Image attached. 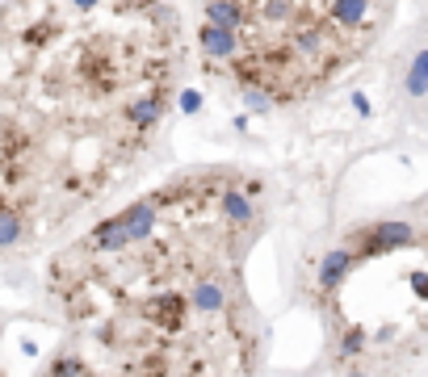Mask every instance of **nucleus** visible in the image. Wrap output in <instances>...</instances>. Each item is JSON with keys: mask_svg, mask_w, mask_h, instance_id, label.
Segmentation results:
<instances>
[{"mask_svg": "<svg viewBox=\"0 0 428 377\" xmlns=\"http://www.w3.org/2000/svg\"><path fill=\"white\" fill-rule=\"evenodd\" d=\"M177 76L168 0H0V252L118 185L155 139Z\"/></svg>", "mask_w": 428, "mask_h": 377, "instance_id": "nucleus-1", "label": "nucleus"}, {"mask_svg": "<svg viewBox=\"0 0 428 377\" xmlns=\"http://www.w3.org/2000/svg\"><path fill=\"white\" fill-rule=\"evenodd\" d=\"M260 231V176L185 168L72 239L50 260V302L105 369L252 373L260 319L243 269Z\"/></svg>", "mask_w": 428, "mask_h": 377, "instance_id": "nucleus-2", "label": "nucleus"}, {"mask_svg": "<svg viewBox=\"0 0 428 377\" xmlns=\"http://www.w3.org/2000/svg\"><path fill=\"white\" fill-rule=\"evenodd\" d=\"M202 63L256 105H302L374 50L399 0H193Z\"/></svg>", "mask_w": 428, "mask_h": 377, "instance_id": "nucleus-3", "label": "nucleus"}]
</instances>
